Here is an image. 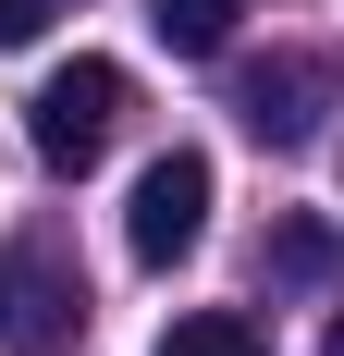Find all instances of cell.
Here are the masks:
<instances>
[{
    "instance_id": "obj_1",
    "label": "cell",
    "mask_w": 344,
    "mask_h": 356,
    "mask_svg": "<svg viewBox=\"0 0 344 356\" xmlns=\"http://www.w3.org/2000/svg\"><path fill=\"white\" fill-rule=\"evenodd\" d=\"M123 111H136L123 62L74 49L62 74H37V99H25V147L49 160V172H99V160H111V136H123Z\"/></svg>"
},
{
    "instance_id": "obj_2",
    "label": "cell",
    "mask_w": 344,
    "mask_h": 356,
    "mask_svg": "<svg viewBox=\"0 0 344 356\" xmlns=\"http://www.w3.org/2000/svg\"><path fill=\"white\" fill-rule=\"evenodd\" d=\"M0 344L13 356H74L86 344V270L49 234H13L0 246Z\"/></svg>"
},
{
    "instance_id": "obj_3",
    "label": "cell",
    "mask_w": 344,
    "mask_h": 356,
    "mask_svg": "<svg viewBox=\"0 0 344 356\" xmlns=\"http://www.w3.org/2000/svg\"><path fill=\"white\" fill-rule=\"evenodd\" d=\"M209 197H221V184H209V160H197V147H160V160L136 172V197H123V246H136L148 270L197 258V234H209Z\"/></svg>"
},
{
    "instance_id": "obj_4",
    "label": "cell",
    "mask_w": 344,
    "mask_h": 356,
    "mask_svg": "<svg viewBox=\"0 0 344 356\" xmlns=\"http://www.w3.org/2000/svg\"><path fill=\"white\" fill-rule=\"evenodd\" d=\"M148 356H271V332L246 320V307H185V320H172Z\"/></svg>"
},
{
    "instance_id": "obj_5",
    "label": "cell",
    "mask_w": 344,
    "mask_h": 356,
    "mask_svg": "<svg viewBox=\"0 0 344 356\" xmlns=\"http://www.w3.org/2000/svg\"><path fill=\"white\" fill-rule=\"evenodd\" d=\"M308 86H320L308 62H283V74H258V86H246V123H258L271 147H295V136H308Z\"/></svg>"
},
{
    "instance_id": "obj_6",
    "label": "cell",
    "mask_w": 344,
    "mask_h": 356,
    "mask_svg": "<svg viewBox=\"0 0 344 356\" xmlns=\"http://www.w3.org/2000/svg\"><path fill=\"white\" fill-rule=\"evenodd\" d=\"M246 0H148V25H160V49H185V62H209L221 37H234Z\"/></svg>"
},
{
    "instance_id": "obj_7",
    "label": "cell",
    "mask_w": 344,
    "mask_h": 356,
    "mask_svg": "<svg viewBox=\"0 0 344 356\" xmlns=\"http://www.w3.org/2000/svg\"><path fill=\"white\" fill-rule=\"evenodd\" d=\"M37 25H49V0H0V49H25Z\"/></svg>"
},
{
    "instance_id": "obj_8",
    "label": "cell",
    "mask_w": 344,
    "mask_h": 356,
    "mask_svg": "<svg viewBox=\"0 0 344 356\" xmlns=\"http://www.w3.org/2000/svg\"><path fill=\"white\" fill-rule=\"evenodd\" d=\"M320 356H344V307H332V332H320Z\"/></svg>"
}]
</instances>
